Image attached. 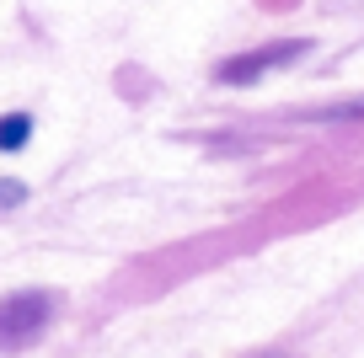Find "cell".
Listing matches in <instances>:
<instances>
[{
    "instance_id": "obj_1",
    "label": "cell",
    "mask_w": 364,
    "mask_h": 358,
    "mask_svg": "<svg viewBox=\"0 0 364 358\" xmlns=\"http://www.w3.org/2000/svg\"><path fill=\"white\" fill-rule=\"evenodd\" d=\"M48 321H54V294H43V289H22L11 300H0V347L6 353L33 347L48 332Z\"/></svg>"
},
{
    "instance_id": "obj_2",
    "label": "cell",
    "mask_w": 364,
    "mask_h": 358,
    "mask_svg": "<svg viewBox=\"0 0 364 358\" xmlns=\"http://www.w3.org/2000/svg\"><path fill=\"white\" fill-rule=\"evenodd\" d=\"M306 48H311V43H300V38H284V43H268V48H252V54L225 59V65L215 70V80H225V86H247V80H257V75H268V70L300 59Z\"/></svg>"
},
{
    "instance_id": "obj_3",
    "label": "cell",
    "mask_w": 364,
    "mask_h": 358,
    "mask_svg": "<svg viewBox=\"0 0 364 358\" xmlns=\"http://www.w3.org/2000/svg\"><path fill=\"white\" fill-rule=\"evenodd\" d=\"M33 139V118L27 112H11V118H0V150H22Z\"/></svg>"
},
{
    "instance_id": "obj_4",
    "label": "cell",
    "mask_w": 364,
    "mask_h": 358,
    "mask_svg": "<svg viewBox=\"0 0 364 358\" xmlns=\"http://www.w3.org/2000/svg\"><path fill=\"white\" fill-rule=\"evenodd\" d=\"M22 192H27L22 182H0V203H22Z\"/></svg>"
}]
</instances>
